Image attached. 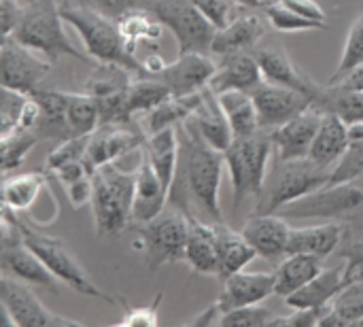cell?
<instances>
[{
  "label": "cell",
  "instance_id": "6da1fadb",
  "mask_svg": "<svg viewBox=\"0 0 363 327\" xmlns=\"http://www.w3.org/2000/svg\"><path fill=\"white\" fill-rule=\"evenodd\" d=\"M177 128L179 162L174 181L170 185L168 204L181 209L187 217L219 223L223 221L219 189L225 155L223 151L208 145L189 119H185Z\"/></svg>",
  "mask_w": 363,
  "mask_h": 327
},
{
  "label": "cell",
  "instance_id": "7a4b0ae2",
  "mask_svg": "<svg viewBox=\"0 0 363 327\" xmlns=\"http://www.w3.org/2000/svg\"><path fill=\"white\" fill-rule=\"evenodd\" d=\"M64 21H68L81 36L87 55L96 62H115L130 68L136 77H147L143 60L128 47L119 23L115 17H108L89 0H64L60 4Z\"/></svg>",
  "mask_w": 363,
  "mask_h": 327
},
{
  "label": "cell",
  "instance_id": "3957f363",
  "mask_svg": "<svg viewBox=\"0 0 363 327\" xmlns=\"http://www.w3.org/2000/svg\"><path fill=\"white\" fill-rule=\"evenodd\" d=\"M332 166H319L311 157L283 160L274 155L272 170L255 200L253 215H274L289 202L325 187L332 179Z\"/></svg>",
  "mask_w": 363,
  "mask_h": 327
},
{
  "label": "cell",
  "instance_id": "277c9868",
  "mask_svg": "<svg viewBox=\"0 0 363 327\" xmlns=\"http://www.w3.org/2000/svg\"><path fill=\"white\" fill-rule=\"evenodd\" d=\"M136 172L119 168L115 162L102 164L94 174V194H91V211L96 234L117 236L132 223V206H134V189H136Z\"/></svg>",
  "mask_w": 363,
  "mask_h": 327
},
{
  "label": "cell",
  "instance_id": "5b68a950",
  "mask_svg": "<svg viewBox=\"0 0 363 327\" xmlns=\"http://www.w3.org/2000/svg\"><path fill=\"white\" fill-rule=\"evenodd\" d=\"M21 45L43 53L47 60L62 55L79 62H94L91 55H83L68 38L64 30V17L55 0H26L17 28L11 34Z\"/></svg>",
  "mask_w": 363,
  "mask_h": 327
},
{
  "label": "cell",
  "instance_id": "8992f818",
  "mask_svg": "<svg viewBox=\"0 0 363 327\" xmlns=\"http://www.w3.org/2000/svg\"><path fill=\"white\" fill-rule=\"evenodd\" d=\"M223 155L232 177L234 209H238L247 198L257 200L268 177L270 155H274L270 130H257L251 136L234 138Z\"/></svg>",
  "mask_w": 363,
  "mask_h": 327
},
{
  "label": "cell",
  "instance_id": "52a82bcc",
  "mask_svg": "<svg viewBox=\"0 0 363 327\" xmlns=\"http://www.w3.org/2000/svg\"><path fill=\"white\" fill-rule=\"evenodd\" d=\"M138 247L143 251L145 268L149 272H157L166 264H174L179 260H185V247L189 236V217L168 204L157 217H153L147 223H140L136 228Z\"/></svg>",
  "mask_w": 363,
  "mask_h": 327
},
{
  "label": "cell",
  "instance_id": "ba28073f",
  "mask_svg": "<svg viewBox=\"0 0 363 327\" xmlns=\"http://www.w3.org/2000/svg\"><path fill=\"white\" fill-rule=\"evenodd\" d=\"M23 243L45 262V266L57 277V281H64L68 287H72L77 294L81 296H89L108 304H123V298H113L111 294H106L104 289H100L89 275L85 272V268L79 264V260L70 253V249L66 247V243L62 238L55 236H47L43 232H38L36 228H32L28 221H21L17 217Z\"/></svg>",
  "mask_w": 363,
  "mask_h": 327
},
{
  "label": "cell",
  "instance_id": "9c48e42d",
  "mask_svg": "<svg viewBox=\"0 0 363 327\" xmlns=\"http://www.w3.org/2000/svg\"><path fill=\"white\" fill-rule=\"evenodd\" d=\"M285 219H357L363 217V189L357 181L325 185L279 211Z\"/></svg>",
  "mask_w": 363,
  "mask_h": 327
},
{
  "label": "cell",
  "instance_id": "30bf717a",
  "mask_svg": "<svg viewBox=\"0 0 363 327\" xmlns=\"http://www.w3.org/2000/svg\"><path fill=\"white\" fill-rule=\"evenodd\" d=\"M153 13L177 38L179 55L189 51H211L217 28L204 17L194 0H155Z\"/></svg>",
  "mask_w": 363,
  "mask_h": 327
},
{
  "label": "cell",
  "instance_id": "8fae6325",
  "mask_svg": "<svg viewBox=\"0 0 363 327\" xmlns=\"http://www.w3.org/2000/svg\"><path fill=\"white\" fill-rule=\"evenodd\" d=\"M0 304L2 315L9 326L19 327H66L81 326L74 319L51 313L36 294L28 287V283L2 275L0 279Z\"/></svg>",
  "mask_w": 363,
  "mask_h": 327
},
{
  "label": "cell",
  "instance_id": "7c38bea8",
  "mask_svg": "<svg viewBox=\"0 0 363 327\" xmlns=\"http://www.w3.org/2000/svg\"><path fill=\"white\" fill-rule=\"evenodd\" d=\"M38 51L21 45L13 36H2L0 45V81L2 87L34 94L51 72V60L36 55Z\"/></svg>",
  "mask_w": 363,
  "mask_h": 327
},
{
  "label": "cell",
  "instance_id": "4fadbf2b",
  "mask_svg": "<svg viewBox=\"0 0 363 327\" xmlns=\"http://www.w3.org/2000/svg\"><path fill=\"white\" fill-rule=\"evenodd\" d=\"M251 94L255 100L262 130H277L313 106V98L306 96L304 92L270 81L259 83Z\"/></svg>",
  "mask_w": 363,
  "mask_h": 327
},
{
  "label": "cell",
  "instance_id": "5bb4252c",
  "mask_svg": "<svg viewBox=\"0 0 363 327\" xmlns=\"http://www.w3.org/2000/svg\"><path fill=\"white\" fill-rule=\"evenodd\" d=\"M270 28L272 26L262 9H242L228 26L217 30L211 53L221 57L236 51H253Z\"/></svg>",
  "mask_w": 363,
  "mask_h": 327
},
{
  "label": "cell",
  "instance_id": "9a60e30c",
  "mask_svg": "<svg viewBox=\"0 0 363 327\" xmlns=\"http://www.w3.org/2000/svg\"><path fill=\"white\" fill-rule=\"evenodd\" d=\"M145 140L147 138L143 136V132L132 121L115 123V126H102L91 134L83 160H85L89 172L94 174L102 164L115 162L117 157L132 153L134 149L145 145Z\"/></svg>",
  "mask_w": 363,
  "mask_h": 327
},
{
  "label": "cell",
  "instance_id": "2e32d148",
  "mask_svg": "<svg viewBox=\"0 0 363 327\" xmlns=\"http://www.w3.org/2000/svg\"><path fill=\"white\" fill-rule=\"evenodd\" d=\"M253 53L262 66L264 81L304 92L306 96L313 98V104H315L323 85H319L311 74H306L281 45H257Z\"/></svg>",
  "mask_w": 363,
  "mask_h": 327
},
{
  "label": "cell",
  "instance_id": "e0dca14e",
  "mask_svg": "<svg viewBox=\"0 0 363 327\" xmlns=\"http://www.w3.org/2000/svg\"><path fill=\"white\" fill-rule=\"evenodd\" d=\"M217 72V62L202 51H189L179 55L172 64H166L155 79L164 81L172 96H187L204 89L213 74Z\"/></svg>",
  "mask_w": 363,
  "mask_h": 327
},
{
  "label": "cell",
  "instance_id": "ac0fdd59",
  "mask_svg": "<svg viewBox=\"0 0 363 327\" xmlns=\"http://www.w3.org/2000/svg\"><path fill=\"white\" fill-rule=\"evenodd\" d=\"M323 115L317 106H311L302 115L294 117L291 121L283 123L277 130H270L274 155L283 160H300L308 157L311 147L315 143V136L321 128Z\"/></svg>",
  "mask_w": 363,
  "mask_h": 327
},
{
  "label": "cell",
  "instance_id": "d6986e66",
  "mask_svg": "<svg viewBox=\"0 0 363 327\" xmlns=\"http://www.w3.org/2000/svg\"><path fill=\"white\" fill-rule=\"evenodd\" d=\"M240 232L255 247L257 255L270 264H281L287 257L291 228L283 215H253L245 221Z\"/></svg>",
  "mask_w": 363,
  "mask_h": 327
},
{
  "label": "cell",
  "instance_id": "ffe728a7",
  "mask_svg": "<svg viewBox=\"0 0 363 327\" xmlns=\"http://www.w3.org/2000/svg\"><path fill=\"white\" fill-rule=\"evenodd\" d=\"M0 268H2V275H9L13 279H19V281L28 283V285L47 287L53 294H60L57 277L45 266V262L23 240L2 245V251H0Z\"/></svg>",
  "mask_w": 363,
  "mask_h": 327
},
{
  "label": "cell",
  "instance_id": "44dd1931",
  "mask_svg": "<svg viewBox=\"0 0 363 327\" xmlns=\"http://www.w3.org/2000/svg\"><path fill=\"white\" fill-rule=\"evenodd\" d=\"M274 294V272H247L238 270L223 279V292L217 300L221 313H230L240 306L262 304Z\"/></svg>",
  "mask_w": 363,
  "mask_h": 327
},
{
  "label": "cell",
  "instance_id": "7402d4cb",
  "mask_svg": "<svg viewBox=\"0 0 363 327\" xmlns=\"http://www.w3.org/2000/svg\"><path fill=\"white\" fill-rule=\"evenodd\" d=\"M259 83H264V72L255 53L236 51V53L221 55L217 64V72L213 74L208 87L215 94L232 92V89L253 92Z\"/></svg>",
  "mask_w": 363,
  "mask_h": 327
},
{
  "label": "cell",
  "instance_id": "603a6c76",
  "mask_svg": "<svg viewBox=\"0 0 363 327\" xmlns=\"http://www.w3.org/2000/svg\"><path fill=\"white\" fill-rule=\"evenodd\" d=\"M40 106L38 119L32 128V132L40 140H55L64 143L72 138L70 123H68V92L60 89H43L38 87L32 94Z\"/></svg>",
  "mask_w": 363,
  "mask_h": 327
},
{
  "label": "cell",
  "instance_id": "cb8c5ba5",
  "mask_svg": "<svg viewBox=\"0 0 363 327\" xmlns=\"http://www.w3.org/2000/svg\"><path fill=\"white\" fill-rule=\"evenodd\" d=\"M168 206V189L153 170L149 157L143 151L136 172V189H134V206H132V223L140 226L157 217Z\"/></svg>",
  "mask_w": 363,
  "mask_h": 327
},
{
  "label": "cell",
  "instance_id": "d4e9b609",
  "mask_svg": "<svg viewBox=\"0 0 363 327\" xmlns=\"http://www.w3.org/2000/svg\"><path fill=\"white\" fill-rule=\"evenodd\" d=\"M185 262L196 275H219L217 232L215 223L189 217V236L185 247Z\"/></svg>",
  "mask_w": 363,
  "mask_h": 327
},
{
  "label": "cell",
  "instance_id": "484cf974",
  "mask_svg": "<svg viewBox=\"0 0 363 327\" xmlns=\"http://www.w3.org/2000/svg\"><path fill=\"white\" fill-rule=\"evenodd\" d=\"M189 121L204 136V140L219 151H225L234 140V132H232V126H230L225 111L219 102V96L211 87H204L202 102L194 111Z\"/></svg>",
  "mask_w": 363,
  "mask_h": 327
},
{
  "label": "cell",
  "instance_id": "4316f807",
  "mask_svg": "<svg viewBox=\"0 0 363 327\" xmlns=\"http://www.w3.org/2000/svg\"><path fill=\"white\" fill-rule=\"evenodd\" d=\"M347 287L345 264L336 268H323L313 281H308L302 289L285 298V304L291 309H319L334 302V298Z\"/></svg>",
  "mask_w": 363,
  "mask_h": 327
},
{
  "label": "cell",
  "instance_id": "83f0119b",
  "mask_svg": "<svg viewBox=\"0 0 363 327\" xmlns=\"http://www.w3.org/2000/svg\"><path fill=\"white\" fill-rule=\"evenodd\" d=\"M342 238H345V228L342 223H336V221L313 226V228H291L287 255L311 253V255L325 260L338 251Z\"/></svg>",
  "mask_w": 363,
  "mask_h": 327
},
{
  "label": "cell",
  "instance_id": "f1b7e54d",
  "mask_svg": "<svg viewBox=\"0 0 363 327\" xmlns=\"http://www.w3.org/2000/svg\"><path fill=\"white\" fill-rule=\"evenodd\" d=\"M351 145L349 126L334 113H325L308 157L319 166H336Z\"/></svg>",
  "mask_w": 363,
  "mask_h": 327
},
{
  "label": "cell",
  "instance_id": "f546056e",
  "mask_svg": "<svg viewBox=\"0 0 363 327\" xmlns=\"http://www.w3.org/2000/svg\"><path fill=\"white\" fill-rule=\"evenodd\" d=\"M217 232V253H219V279H228L230 275L245 270L255 257V247L245 238L242 232L228 228L223 221L215 223Z\"/></svg>",
  "mask_w": 363,
  "mask_h": 327
},
{
  "label": "cell",
  "instance_id": "4dcf8cb0",
  "mask_svg": "<svg viewBox=\"0 0 363 327\" xmlns=\"http://www.w3.org/2000/svg\"><path fill=\"white\" fill-rule=\"evenodd\" d=\"M323 262L325 260L311 253L287 255L274 270V296L287 298L298 289H302L308 281H313L323 270Z\"/></svg>",
  "mask_w": 363,
  "mask_h": 327
},
{
  "label": "cell",
  "instance_id": "1f68e13d",
  "mask_svg": "<svg viewBox=\"0 0 363 327\" xmlns=\"http://www.w3.org/2000/svg\"><path fill=\"white\" fill-rule=\"evenodd\" d=\"M145 155L149 157L153 170L157 172V177L162 179V183L170 194V185L174 181L177 162H179V128L170 126L153 134H147Z\"/></svg>",
  "mask_w": 363,
  "mask_h": 327
},
{
  "label": "cell",
  "instance_id": "d6a6232c",
  "mask_svg": "<svg viewBox=\"0 0 363 327\" xmlns=\"http://www.w3.org/2000/svg\"><path fill=\"white\" fill-rule=\"evenodd\" d=\"M119 30L128 43V47L136 53V47L147 45V47H157L162 38V28L164 23L153 11L147 9H134L117 17Z\"/></svg>",
  "mask_w": 363,
  "mask_h": 327
},
{
  "label": "cell",
  "instance_id": "836d02e7",
  "mask_svg": "<svg viewBox=\"0 0 363 327\" xmlns=\"http://www.w3.org/2000/svg\"><path fill=\"white\" fill-rule=\"evenodd\" d=\"M313 106H317L321 113H334V115H338L347 126L363 123L362 89H347V87H340V85L325 83Z\"/></svg>",
  "mask_w": 363,
  "mask_h": 327
},
{
  "label": "cell",
  "instance_id": "e575fe53",
  "mask_svg": "<svg viewBox=\"0 0 363 327\" xmlns=\"http://www.w3.org/2000/svg\"><path fill=\"white\" fill-rule=\"evenodd\" d=\"M202 96H204V89L187 94V96H170L166 102H162L160 106H155L153 111L147 113V117L143 121L147 134H153V132L170 128V126H181L200 106Z\"/></svg>",
  "mask_w": 363,
  "mask_h": 327
},
{
  "label": "cell",
  "instance_id": "d590c367",
  "mask_svg": "<svg viewBox=\"0 0 363 327\" xmlns=\"http://www.w3.org/2000/svg\"><path fill=\"white\" fill-rule=\"evenodd\" d=\"M219 102L225 111V117L232 126L234 138L240 136H251L255 134L259 128V117H257V109H255V100L251 92H242V89H232V92H223L217 94Z\"/></svg>",
  "mask_w": 363,
  "mask_h": 327
},
{
  "label": "cell",
  "instance_id": "8d00e7d4",
  "mask_svg": "<svg viewBox=\"0 0 363 327\" xmlns=\"http://www.w3.org/2000/svg\"><path fill=\"white\" fill-rule=\"evenodd\" d=\"M47 177L43 172H23V174H4L2 183V204L15 213L30 211L45 189Z\"/></svg>",
  "mask_w": 363,
  "mask_h": 327
},
{
  "label": "cell",
  "instance_id": "74e56055",
  "mask_svg": "<svg viewBox=\"0 0 363 327\" xmlns=\"http://www.w3.org/2000/svg\"><path fill=\"white\" fill-rule=\"evenodd\" d=\"M134 72L115 62H98L96 70L83 83V92L94 98H108L130 89Z\"/></svg>",
  "mask_w": 363,
  "mask_h": 327
},
{
  "label": "cell",
  "instance_id": "f35d334b",
  "mask_svg": "<svg viewBox=\"0 0 363 327\" xmlns=\"http://www.w3.org/2000/svg\"><path fill=\"white\" fill-rule=\"evenodd\" d=\"M170 89L164 81L155 79V77H136L128 89V113L130 117H134L136 113H149L155 106H160L162 102H166L170 98Z\"/></svg>",
  "mask_w": 363,
  "mask_h": 327
},
{
  "label": "cell",
  "instance_id": "ab89813d",
  "mask_svg": "<svg viewBox=\"0 0 363 327\" xmlns=\"http://www.w3.org/2000/svg\"><path fill=\"white\" fill-rule=\"evenodd\" d=\"M68 123L72 136L94 134L100 128L96 98L85 92H68Z\"/></svg>",
  "mask_w": 363,
  "mask_h": 327
},
{
  "label": "cell",
  "instance_id": "60d3db41",
  "mask_svg": "<svg viewBox=\"0 0 363 327\" xmlns=\"http://www.w3.org/2000/svg\"><path fill=\"white\" fill-rule=\"evenodd\" d=\"M353 230L345 232V247L340 249V257L345 260V279L347 285L363 283V217L351 219Z\"/></svg>",
  "mask_w": 363,
  "mask_h": 327
},
{
  "label": "cell",
  "instance_id": "b9f144b4",
  "mask_svg": "<svg viewBox=\"0 0 363 327\" xmlns=\"http://www.w3.org/2000/svg\"><path fill=\"white\" fill-rule=\"evenodd\" d=\"M270 21V26L279 32H302V30H323L328 28V21H315V19H308V17H302L298 15L296 11L287 9L281 0L279 2H268L264 9H262Z\"/></svg>",
  "mask_w": 363,
  "mask_h": 327
},
{
  "label": "cell",
  "instance_id": "7bdbcfd3",
  "mask_svg": "<svg viewBox=\"0 0 363 327\" xmlns=\"http://www.w3.org/2000/svg\"><path fill=\"white\" fill-rule=\"evenodd\" d=\"M363 64V13L351 23L349 34H347V43L340 55V64L334 70V74L330 77L328 83H338L342 77H347L351 70H355L357 66Z\"/></svg>",
  "mask_w": 363,
  "mask_h": 327
},
{
  "label": "cell",
  "instance_id": "ee69618b",
  "mask_svg": "<svg viewBox=\"0 0 363 327\" xmlns=\"http://www.w3.org/2000/svg\"><path fill=\"white\" fill-rule=\"evenodd\" d=\"M36 143H40V138L28 130V132H15L9 138H2V172L11 174L13 170H17L26 155L36 147Z\"/></svg>",
  "mask_w": 363,
  "mask_h": 327
},
{
  "label": "cell",
  "instance_id": "f6af8a7d",
  "mask_svg": "<svg viewBox=\"0 0 363 327\" xmlns=\"http://www.w3.org/2000/svg\"><path fill=\"white\" fill-rule=\"evenodd\" d=\"M28 102H30V94L2 87V104H0V136L2 138H9L11 134L19 130Z\"/></svg>",
  "mask_w": 363,
  "mask_h": 327
},
{
  "label": "cell",
  "instance_id": "bcb514c9",
  "mask_svg": "<svg viewBox=\"0 0 363 327\" xmlns=\"http://www.w3.org/2000/svg\"><path fill=\"white\" fill-rule=\"evenodd\" d=\"M332 306L349 326H359L363 321V283L347 285L334 298Z\"/></svg>",
  "mask_w": 363,
  "mask_h": 327
},
{
  "label": "cell",
  "instance_id": "7dc6e473",
  "mask_svg": "<svg viewBox=\"0 0 363 327\" xmlns=\"http://www.w3.org/2000/svg\"><path fill=\"white\" fill-rule=\"evenodd\" d=\"M274 315L270 309L262 304H251V306H240L230 313L221 315V326L228 327H266L272 323Z\"/></svg>",
  "mask_w": 363,
  "mask_h": 327
},
{
  "label": "cell",
  "instance_id": "c3c4849f",
  "mask_svg": "<svg viewBox=\"0 0 363 327\" xmlns=\"http://www.w3.org/2000/svg\"><path fill=\"white\" fill-rule=\"evenodd\" d=\"M89 138H91V134H85V136H72V138L60 143L47 155V170L53 172V170H57L60 166H64V164H68L72 160H83L85 151H87V145H89Z\"/></svg>",
  "mask_w": 363,
  "mask_h": 327
},
{
  "label": "cell",
  "instance_id": "681fc988",
  "mask_svg": "<svg viewBox=\"0 0 363 327\" xmlns=\"http://www.w3.org/2000/svg\"><path fill=\"white\" fill-rule=\"evenodd\" d=\"M194 4L204 13V17L219 30L223 26H228L240 11H238V2L236 0H194Z\"/></svg>",
  "mask_w": 363,
  "mask_h": 327
},
{
  "label": "cell",
  "instance_id": "f907efd6",
  "mask_svg": "<svg viewBox=\"0 0 363 327\" xmlns=\"http://www.w3.org/2000/svg\"><path fill=\"white\" fill-rule=\"evenodd\" d=\"M160 302H162V294L149 306H128L125 304V315L117 321V326L155 327L157 326V306H160Z\"/></svg>",
  "mask_w": 363,
  "mask_h": 327
},
{
  "label": "cell",
  "instance_id": "816d5d0a",
  "mask_svg": "<svg viewBox=\"0 0 363 327\" xmlns=\"http://www.w3.org/2000/svg\"><path fill=\"white\" fill-rule=\"evenodd\" d=\"M332 304L319 306V309H294L287 317H274L270 326H291V327H315L321 323L323 315L330 311Z\"/></svg>",
  "mask_w": 363,
  "mask_h": 327
},
{
  "label": "cell",
  "instance_id": "f5cc1de1",
  "mask_svg": "<svg viewBox=\"0 0 363 327\" xmlns=\"http://www.w3.org/2000/svg\"><path fill=\"white\" fill-rule=\"evenodd\" d=\"M94 6H98L102 13H106L108 17H119L128 11H134V9H147V11H153L155 6V0H89Z\"/></svg>",
  "mask_w": 363,
  "mask_h": 327
},
{
  "label": "cell",
  "instance_id": "db71d44e",
  "mask_svg": "<svg viewBox=\"0 0 363 327\" xmlns=\"http://www.w3.org/2000/svg\"><path fill=\"white\" fill-rule=\"evenodd\" d=\"M23 13V4L17 0H0V26H2V36H11L13 30L17 28L19 19Z\"/></svg>",
  "mask_w": 363,
  "mask_h": 327
},
{
  "label": "cell",
  "instance_id": "11a10c76",
  "mask_svg": "<svg viewBox=\"0 0 363 327\" xmlns=\"http://www.w3.org/2000/svg\"><path fill=\"white\" fill-rule=\"evenodd\" d=\"M66 194H68V200L74 209H81L85 202H91V194H94V181H91V174L89 177H83L70 185H66Z\"/></svg>",
  "mask_w": 363,
  "mask_h": 327
},
{
  "label": "cell",
  "instance_id": "9f6ffc18",
  "mask_svg": "<svg viewBox=\"0 0 363 327\" xmlns=\"http://www.w3.org/2000/svg\"><path fill=\"white\" fill-rule=\"evenodd\" d=\"M287 9L296 11L302 17L315 19V21H328V15L323 11V6L317 0H281Z\"/></svg>",
  "mask_w": 363,
  "mask_h": 327
},
{
  "label": "cell",
  "instance_id": "6f0895ef",
  "mask_svg": "<svg viewBox=\"0 0 363 327\" xmlns=\"http://www.w3.org/2000/svg\"><path fill=\"white\" fill-rule=\"evenodd\" d=\"M221 309H219V304L215 302L213 306H208L206 311H202L200 315H196L191 321H189V326H196V327H208V326H221Z\"/></svg>",
  "mask_w": 363,
  "mask_h": 327
},
{
  "label": "cell",
  "instance_id": "680465c9",
  "mask_svg": "<svg viewBox=\"0 0 363 327\" xmlns=\"http://www.w3.org/2000/svg\"><path fill=\"white\" fill-rule=\"evenodd\" d=\"M330 85H340V87H347V89H362L363 92V64L357 66L355 70H351L347 77H342L338 83H330Z\"/></svg>",
  "mask_w": 363,
  "mask_h": 327
},
{
  "label": "cell",
  "instance_id": "91938a15",
  "mask_svg": "<svg viewBox=\"0 0 363 327\" xmlns=\"http://www.w3.org/2000/svg\"><path fill=\"white\" fill-rule=\"evenodd\" d=\"M240 4V9H264L268 2L266 0H236Z\"/></svg>",
  "mask_w": 363,
  "mask_h": 327
},
{
  "label": "cell",
  "instance_id": "94428289",
  "mask_svg": "<svg viewBox=\"0 0 363 327\" xmlns=\"http://www.w3.org/2000/svg\"><path fill=\"white\" fill-rule=\"evenodd\" d=\"M355 181L359 183V187H362V189H363V177H359V179H355Z\"/></svg>",
  "mask_w": 363,
  "mask_h": 327
},
{
  "label": "cell",
  "instance_id": "6125c7cd",
  "mask_svg": "<svg viewBox=\"0 0 363 327\" xmlns=\"http://www.w3.org/2000/svg\"><path fill=\"white\" fill-rule=\"evenodd\" d=\"M359 326H363V321H362V323H359Z\"/></svg>",
  "mask_w": 363,
  "mask_h": 327
}]
</instances>
